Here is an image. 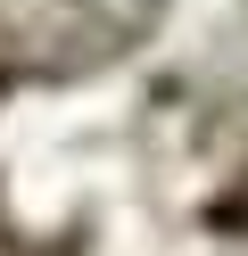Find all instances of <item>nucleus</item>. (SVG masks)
Wrapping results in <instances>:
<instances>
[]
</instances>
